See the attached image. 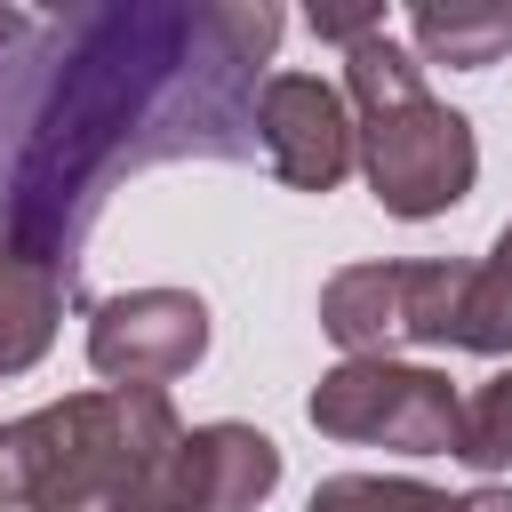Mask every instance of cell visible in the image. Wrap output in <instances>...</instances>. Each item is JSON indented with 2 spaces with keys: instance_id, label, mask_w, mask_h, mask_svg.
Listing matches in <instances>:
<instances>
[{
  "instance_id": "4",
  "label": "cell",
  "mask_w": 512,
  "mask_h": 512,
  "mask_svg": "<svg viewBox=\"0 0 512 512\" xmlns=\"http://www.w3.org/2000/svg\"><path fill=\"white\" fill-rule=\"evenodd\" d=\"M456 400H464V392H456L440 368L384 352V360H336V368L312 384L304 416H312V432H328V440H344V448L448 456V448H456Z\"/></svg>"
},
{
  "instance_id": "17",
  "label": "cell",
  "mask_w": 512,
  "mask_h": 512,
  "mask_svg": "<svg viewBox=\"0 0 512 512\" xmlns=\"http://www.w3.org/2000/svg\"><path fill=\"white\" fill-rule=\"evenodd\" d=\"M488 256H496V264H504V272H512V224H504V232H496V248H488Z\"/></svg>"
},
{
  "instance_id": "6",
  "label": "cell",
  "mask_w": 512,
  "mask_h": 512,
  "mask_svg": "<svg viewBox=\"0 0 512 512\" xmlns=\"http://www.w3.org/2000/svg\"><path fill=\"white\" fill-rule=\"evenodd\" d=\"M256 152L288 192H336L352 176V104L320 72H272L256 88Z\"/></svg>"
},
{
  "instance_id": "7",
  "label": "cell",
  "mask_w": 512,
  "mask_h": 512,
  "mask_svg": "<svg viewBox=\"0 0 512 512\" xmlns=\"http://www.w3.org/2000/svg\"><path fill=\"white\" fill-rule=\"evenodd\" d=\"M408 344H448V352H480L504 360L512 352V272L496 256L480 264H408Z\"/></svg>"
},
{
  "instance_id": "5",
  "label": "cell",
  "mask_w": 512,
  "mask_h": 512,
  "mask_svg": "<svg viewBox=\"0 0 512 512\" xmlns=\"http://www.w3.org/2000/svg\"><path fill=\"white\" fill-rule=\"evenodd\" d=\"M208 360V304L192 288H120L88 312V368L104 384L168 392Z\"/></svg>"
},
{
  "instance_id": "10",
  "label": "cell",
  "mask_w": 512,
  "mask_h": 512,
  "mask_svg": "<svg viewBox=\"0 0 512 512\" xmlns=\"http://www.w3.org/2000/svg\"><path fill=\"white\" fill-rule=\"evenodd\" d=\"M72 288H80V280H64L56 264L24 256V248L0 232V376H24V368L48 360Z\"/></svg>"
},
{
  "instance_id": "1",
  "label": "cell",
  "mask_w": 512,
  "mask_h": 512,
  "mask_svg": "<svg viewBox=\"0 0 512 512\" xmlns=\"http://www.w3.org/2000/svg\"><path fill=\"white\" fill-rule=\"evenodd\" d=\"M272 0H112L40 16L0 72V232L80 280L104 200L160 160H248Z\"/></svg>"
},
{
  "instance_id": "8",
  "label": "cell",
  "mask_w": 512,
  "mask_h": 512,
  "mask_svg": "<svg viewBox=\"0 0 512 512\" xmlns=\"http://www.w3.org/2000/svg\"><path fill=\"white\" fill-rule=\"evenodd\" d=\"M280 488V440L256 424H184L168 464V512H256Z\"/></svg>"
},
{
  "instance_id": "16",
  "label": "cell",
  "mask_w": 512,
  "mask_h": 512,
  "mask_svg": "<svg viewBox=\"0 0 512 512\" xmlns=\"http://www.w3.org/2000/svg\"><path fill=\"white\" fill-rule=\"evenodd\" d=\"M32 24H40V16H24V8H0V72H8V64H16V48L32 40Z\"/></svg>"
},
{
  "instance_id": "9",
  "label": "cell",
  "mask_w": 512,
  "mask_h": 512,
  "mask_svg": "<svg viewBox=\"0 0 512 512\" xmlns=\"http://www.w3.org/2000/svg\"><path fill=\"white\" fill-rule=\"evenodd\" d=\"M320 328L344 344V360H384L408 344V264H344L320 288Z\"/></svg>"
},
{
  "instance_id": "11",
  "label": "cell",
  "mask_w": 512,
  "mask_h": 512,
  "mask_svg": "<svg viewBox=\"0 0 512 512\" xmlns=\"http://www.w3.org/2000/svg\"><path fill=\"white\" fill-rule=\"evenodd\" d=\"M408 32H416V64H448V72H488L512 56V8L496 0H416Z\"/></svg>"
},
{
  "instance_id": "3",
  "label": "cell",
  "mask_w": 512,
  "mask_h": 512,
  "mask_svg": "<svg viewBox=\"0 0 512 512\" xmlns=\"http://www.w3.org/2000/svg\"><path fill=\"white\" fill-rule=\"evenodd\" d=\"M344 104H352V168L368 176L384 216L432 224L472 200L480 136L456 104L424 88V64L392 32H368L344 48Z\"/></svg>"
},
{
  "instance_id": "12",
  "label": "cell",
  "mask_w": 512,
  "mask_h": 512,
  "mask_svg": "<svg viewBox=\"0 0 512 512\" xmlns=\"http://www.w3.org/2000/svg\"><path fill=\"white\" fill-rule=\"evenodd\" d=\"M448 456H464L472 472H504L512 464V368H496L480 392L456 400V448Z\"/></svg>"
},
{
  "instance_id": "13",
  "label": "cell",
  "mask_w": 512,
  "mask_h": 512,
  "mask_svg": "<svg viewBox=\"0 0 512 512\" xmlns=\"http://www.w3.org/2000/svg\"><path fill=\"white\" fill-rule=\"evenodd\" d=\"M304 512H448V496L408 472H328Z\"/></svg>"
},
{
  "instance_id": "15",
  "label": "cell",
  "mask_w": 512,
  "mask_h": 512,
  "mask_svg": "<svg viewBox=\"0 0 512 512\" xmlns=\"http://www.w3.org/2000/svg\"><path fill=\"white\" fill-rule=\"evenodd\" d=\"M448 512H512V488H496V480H480V488H464V496H448Z\"/></svg>"
},
{
  "instance_id": "14",
  "label": "cell",
  "mask_w": 512,
  "mask_h": 512,
  "mask_svg": "<svg viewBox=\"0 0 512 512\" xmlns=\"http://www.w3.org/2000/svg\"><path fill=\"white\" fill-rule=\"evenodd\" d=\"M312 32H320V40H336V48H352V40L384 32V8H312Z\"/></svg>"
},
{
  "instance_id": "2",
  "label": "cell",
  "mask_w": 512,
  "mask_h": 512,
  "mask_svg": "<svg viewBox=\"0 0 512 512\" xmlns=\"http://www.w3.org/2000/svg\"><path fill=\"white\" fill-rule=\"evenodd\" d=\"M184 416L144 384H88L0 424V512H168Z\"/></svg>"
}]
</instances>
